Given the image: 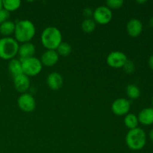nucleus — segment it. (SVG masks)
<instances>
[{"label": "nucleus", "instance_id": "18", "mask_svg": "<svg viewBox=\"0 0 153 153\" xmlns=\"http://www.w3.org/2000/svg\"><path fill=\"white\" fill-rule=\"evenodd\" d=\"M139 121L137 119V117L134 114H126L124 118V124H125L126 126L128 128H129V130L134 129V128H137V126H138Z\"/></svg>", "mask_w": 153, "mask_h": 153}, {"label": "nucleus", "instance_id": "31", "mask_svg": "<svg viewBox=\"0 0 153 153\" xmlns=\"http://www.w3.org/2000/svg\"><path fill=\"white\" fill-rule=\"evenodd\" d=\"M3 8V6H2V1L1 0H0V10H1V9Z\"/></svg>", "mask_w": 153, "mask_h": 153}, {"label": "nucleus", "instance_id": "16", "mask_svg": "<svg viewBox=\"0 0 153 153\" xmlns=\"http://www.w3.org/2000/svg\"><path fill=\"white\" fill-rule=\"evenodd\" d=\"M8 70L13 77L22 74V62L20 60L15 59V58L10 60L8 64Z\"/></svg>", "mask_w": 153, "mask_h": 153}, {"label": "nucleus", "instance_id": "30", "mask_svg": "<svg viewBox=\"0 0 153 153\" xmlns=\"http://www.w3.org/2000/svg\"><path fill=\"white\" fill-rule=\"evenodd\" d=\"M136 2L139 3V4H143V3H146V1H145V0H143V1H137Z\"/></svg>", "mask_w": 153, "mask_h": 153}, {"label": "nucleus", "instance_id": "21", "mask_svg": "<svg viewBox=\"0 0 153 153\" xmlns=\"http://www.w3.org/2000/svg\"><path fill=\"white\" fill-rule=\"evenodd\" d=\"M126 94L131 100L138 99L140 96V91L137 86L134 85H128L126 88Z\"/></svg>", "mask_w": 153, "mask_h": 153}, {"label": "nucleus", "instance_id": "11", "mask_svg": "<svg viewBox=\"0 0 153 153\" xmlns=\"http://www.w3.org/2000/svg\"><path fill=\"white\" fill-rule=\"evenodd\" d=\"M59 59V55L56 50H46L42 55L40 61L46 67H51L55 65Z\"/></svg>", "mask_w": 153, "mask_h": 153}, {"label": "nucleus", "instance_id": "19", "mask_svg": "<svg viewBox=\"0 0 153 153\" xmlns=\"http://www.w3.org/2000/svg\"><path fill=\"white\" fill-rule=\"evenodd\" d=\"M21 5L19 0H3L2 6L4 10L8 12H12L19 9Z\"/></svg>", "mask_w": 153, "mask_h": 153}, {"label": "nucleus", "instance_id": "15", "mask_svg": "<svg viewBox=\"0 0 153 153\" xmlns=\"http://www.w3.org/2000/svg\"><path fill=\"white\" fill-rule=\"evenodd\" d=\"M139 123L144 126L153 124V108H146L139 113L137 117Z\"/></svg>", "mask_w": 153, "mask_h": 153}, {"label": "nucleus", "instance_id": "9", "mask_svg": "<svg viewBox=\"0 0 153 153\" xmlns=\"http://www.w3.org/2000/svg\"><path fill=\"white\" fill-rule=\"evenodd\" d=\"M17 105L20 110L25 112H31L35 109L36 102L34 97L29 94H22L17 100Z\"/></svg>", "mask_w": 153, "mask_h": 153}, {"label": "nucleus", "instance_id": "12", "mask_svg": "<svg viewBox=\"0 0 153 153\" xmlns=\"http://www.w3.org/2000/svg\"><path fill=\"white\" fill-rule=\"evenodd\" d=\"M126 30L128 35L132 37H137L143 31V24L139 19H131L128 22Z\"/></svg>", "mask_w": 153, "mask_h": 153}, {"label": "nucleus", "instance_id": "2", "mask_svg": "<svg viewBox=\"0 0 153 153\" xmlns=\"http://www.w3.org/2000/svg\"><path fill=\"white\" fill-rule=\"evenodd\" d=\"M40 40L46 50H56L62 42V34L58 28L49 26L43 30Z\"/></svg>", "mask_w": 153, "mask_h": 153}, {"label": "nucleus", "instance_id": "17", "mask_svg": "<svg viewBox=\"0 0 153 153\" xmlns=\"http://www.w3.org/2000/svg\"><path fill=\"white\" fill-rule=\"evenodd\" d=\"M15 23L13 21L7 20L0 25V34L4 36V37H7L14 33Z\"/></svg>", "mask_w": 153, "mask_h": 153}, {"label": "nucleus", "instance_id": "28", "mask_svg": "<svg viewBox=\"0 0 153 153\" xmlns=\"http://www.w3.org/2000/svg\"><path fill=\"white\" fill-rule=\"evenodd\" d=\"M149 138H150L152 140H153V128L152 129H151L150 131H149Z\"/></svg>", "mask_w": 153, "mask_h": 153}, {"label": "nucleus", "instance_id": "3", "mask_svg": "<svg viewBox=\"0 0 153 153\" xmlns=\"http://www.w3.org/2000/svg\"><path fill=\"white\" fill-rule=\"evenodd\" d=\"M146 143V134L140 128H136L128 131L126 136V143L130 149L138 151L143 149Z\"/></svg>", "mask_w": 153, "mask_h": 153}, {"label": "nucleus", "instance_id": "23", "mask_svg": "<svg viewBox=\"0 0 153 153\" xmlns=\"http://www.w3.org/2000/svg\"><path fill=\"white\" fill-rule=\"evenodd\" d=\"M124 1L123 0H108L106 1V4L108 8L111 9H119L123 5Z\"/></svg>", "mask_w": 153, "mask_h": 153}, {"label": "nucleus", "instance_id": "4", "mask_svg": "<svg viewBox=\"0 0 153 153\" xmlns=\"http://www.w3.org/2000/svg\"><path fill=\"white\" fill-rule=\"evenodd\" d=\"M19 43L10 37L0 39V58L4 60L13 59L18 54Z\"/></svg>", "mask_w": 153, "mask_h": 153}, {"label": "nucleus", "instance_id": "27", "mask_svg": "<svg viewBox=\"0 0 153 153\" xmlns=\"http://www.w3.org/2000/svg\"><path fill=\"white\" fill-rule=\"evenodd\" d=\"M148 64H149V67H150L152 70H153V55L152 56H150V58H149V61H148Z\"/></svg>", "mask_w": 153, "mask_h": 153}, {"label": "nucleus", "instance_id": "25", "mask_svg": "<svg viewBox=\"0 0 153 153\" xmlns=\"http://www.w3.org/2000/svg\"><path fill=\"white\" fill-rule=\"evenodd\" d=\"M9 17H10V12L4 10V8L0 10V25L8 20Z\"/></svg>", "mask_w": 153, "mask_h": 153}, {"label": "nucleus", "instance_id": "10", "mask_svg": "<svg viewBox=\"0 0 153 153\" xmlns=\"http://www.w3.org/2000/svg\"><path fill=\"white\" fill-rule=\"evenodd\" d=\"M30 79L29 77L25 76V74H21L19 76L13 77V85L18 92L25 94L30 88Z\"/></svg>", "mask_w": 153, "mask_h": 153}, {"label": "nucleus", "instance_id": "20", "mask_svg": "<svg viewBox=\"0 0 153 153\" xmlns=\"http://www.w3.org/2000/svg\"><path fill=\"white\" fill-rule=\"evenodd\" d=\"M56 52H58V55H61L63 57L68 56L72 52L71 45L67 42H61V44L57 48Z\"/></svg>", "mask_w": 153, "mask_h": 153}, {"label": "nucleus", "instance_id": "22", "mask_svg": "<svg viewBox=\"0 0 153 153\" xmlns=\"http://www.w3.org/2000/svg\"><path fill=\"white\" fill-rule=\"evenodd\" d=\"M97 23L93 19H85L82 23V31L85 33H91L95 30Z\"/></svg>", "mask_w": 153, "mask_h": 153}, {"label": "nucleus", "instance_id": "13", "mask_svg": "<svg viewBox=\"0 0 153 153\" xmlns=\"http://www.w3.org/2000/svg\"><path fill=\"white\" fill-rule=\"evenodd\" d=\"M35 52L36 48L33 43H30V42L22 43L21 46H19V51H18V54L19 55V58H20L19 60L22 61V60L34 57Z\"/></svg>", "mask_w": 153, "mask_h": 153}, {"label": "nucleus", "instance_id": "5", "mask_svg": "<svg viewBox=\"0 0 153 153\" xmlns=\"http://www.w3.org/2000/svg\"><path fill=\"white\" fill-rule=\"evenodd\" d=\"M20 61L22 62V73L28 77L37 76L42 71L43 64L40 60L36 57H31Z\"/></svg>", "mask_w": 153, "mask_h": 153}, {"label": "nucleus", "instance_id": "32", "mask_svg": "<svg viewBox=\"0 0 153 153\" xmlns=\"http://www.w3.org/2000/svg\"><path fill=\"white\" fill-rule=\"evenodd\" d=\"M152 106H153V97H152Z\"/></svg>", "mask_w": 153, "mask_h": 153}, {"label": "nucleus", "instance_id": "7", "mask_svg": "<svg viewBox=\"0 0 153 153\" xmlns=\"http://www.w3.org/2000/svg\"><path fill=\"white\" fill-rule=\"evenodd\" d=\"M128 61L126 55L124 52L120 51L111 52L107 57V64L109 67L115 69L123 68L126 62Z\"/></svg>", "mask_w": 153, "mask_h": 153}, {"label": "nucleus", "instance_id": "29", "mask_svg": "<svg viewBox=\"0 0 153 153\" xmlns=\"http://www.w3.org/2000/svg\"><path fill=\"white\" fill-rule=\"evenodd\" d=\"M149 25H150L151 26L153 27V16L152 18H151L150 20H149Z\"/></svg>", "mask_w": 153, "mask_h": 153}, {"label": "nucleus", "instance_id": "6", "mask_svg": "<svg viewBox=\"0 0 153 153\" xmlns=\"http://www.w3.org/2000/svg\"><path fill=\"white\" fill-rule=\"evenodd\" d=\"M94 20L96 23L106 25L111 21L113 13L111 10L107 6H100L97 7L93 13Z\"/></svg>", "mask_w": 153, "mask_h": 153}, {"label": "nucleus", "instance_id": "26", "mask_svg": "<svg viewBox=\"0 0 153 153\" xmlns=\"http://www.w3.org/2000/svg\"><path fill=\"white\" fill-rule=\"evenodd\" d=\"M93 13H94V11H93V10H91V8H90V7H86V8L84 9L83 14L85 17H87L86 19L91 18V16H93Z\"/></svg>", "mask_w": 153, "mask_h": 153}, {"label": "nucleus", "instance_id": "24", "mask_svg": "<svg viewBox=\"0 0 153 153\" xmlns=\"http://www.w3.org/2000/svg\"><path fill=\"white\" fill-rule=\"evenodd\" d=\"M123 69L124 72L127 74H131L134 72L135 70V66H134V64L130 60H128V61L126 62V64H124V66L123 67Z\"/></svg>", "mask_w": 153, "mask_h": 153}, {"label": "nucleus", "instance_id": "1", "mask_svg": "<svg viewBox=\"0 0 153 153\" xmlns=\"http://www.w3.org/2000/svg\"><path fill=\"white\" fill-rule=\"evenodd\" d=\"M36 28L34 23L28 19L20 20L15 23L14 37L18 43H28L34 37Z\"/></svg>", "mask_w": 153, "mask_h": 153}, {"label": "nucleus", "instance_id": "33", "mask_svg": "<svg viewBox=\"0 0 153 153\" xmlns=\"http://www.w3.org/2000/svg\"><path fill=\"white\" fill-rule=\"evenodd\" d=\"M1 86H0V93H1Z\"/></svg>", "mask_w": 153, "mask_h": 153}, {"label": "nucleus", "instance_id": "8", "mask_svg": "<svg viewBox=\"0 0 153 153\" xmlns=\"http://www.w3.org/2000/svg\"><path fill=\"white\" fill-rule=\"evenodd\" d=\"M131 104L128 100L125 98H119L112 103L111 110L117 116H126L130 111Z\"/></svg>", "mask_w": 153, "mask_h": 153}, {"label": "nucleus", "instance_id": "14", "mask_svg": "<svg viewBox=\"0 0 153 153\" xmlns=\"http://www.w3.org/2000/svg\"><path fill=\"white\" fill-rule=\"evenodd\" d=\"M46 82L51 90L58 91L62 87L64 81H63V78L60 73H57V72H53L48 76Z\"/></svg>", "mask_w": 153, "mask_h": 153}]
</instances>
